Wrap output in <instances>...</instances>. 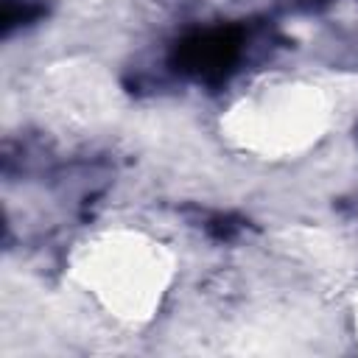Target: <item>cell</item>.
Returning a JSON list of instances; mask_svg holds the SVG:
<instances>
[{
    "label": "cell",
    "instance_id": "cell-1",
    "mask_svg": "<svg viewBox=\"0 0 358 358\" xmlns=\"http://www.w3.org/2000/svg\"><path fill=\"white\" fill-rule=\"evenodd\" d=\"M246 34L241 25H218L207 31H196L176 45L173 64L176 70L199 78V81H221L227 78L241 53Z\"/></svg>",
    "mask_w": 358,
    "mask_h": 358
},
{
    "label": "cell",
    "instance_id": "cell-2",
    "mask_svg": "<svg viewBox=\"0 0 358 358\" xmlns=\"http://www.w3.org/2000/svg\"><path fill=\"white\" fill-rule=\"evenodd\" d=\"M45 14L39 0H3V34H11L20 25H28Z\"/></svg>",
    "mask_w": 358,
    "mask_h": 358
}]
</instances>
